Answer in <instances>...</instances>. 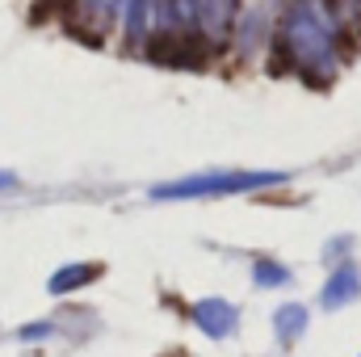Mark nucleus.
I'll return each mask as SVG.
<instances>
[{
	"instance_id": "39448f33",
	"label": "nucleus",
	"mask_w": 361,
	"mask_h": 357,
	"mask_svg": "<svg viewBox=\"0 0 361 357\" xmlns=\"http://www.w3.org/2000/svg\"><path fill=\"white\" fill-rule=\"evenodd\" d=\"M118 8H122V0H76V17H80L89 30H97V34L114 25Z\"/></svg>"
},
{
	"instance_id": "423d86ee",
	"label": "nucleus",
	"mask_w": 361,
	"mask_h": 357,
	"mask_svg": "<svg viewBox=\"0 0 361 357\" xmlns=\"http://www.w3.org/2000/svg\"><path fill=\"white\" fill-rule=\"evenodd\" d=\"M353 294H357V269L341 265L332 273V282L324 286V307H341V303H349Z\"/></svg>"
},
{
	"instance_id": "1a4fd4ad",
	"label": "nucleus",
	"mask_w": 361,
	"mask_h": 357,
	"mask_svg": "<svg viewBox=\"0 0 361 357\" xmlns=\"http://www.w3.org/2000/svg\"><path fill=\"white\" fill-rule=\"evenodd\" d=\"M302 324H307V311H302V307H281V311H277V332H281V337H298Z\"/></svg>"
},
{
	"instance_id": "0eeeda50",
	"label": "nucleus",
	"mask_w": 361,
	"mask_h": 357,
	"mask_svg": "<svg viewBox=\"0 0 361 357\" xmlns=\"http://www.w3.org/2000/svg\"><path fill=\"white\" fill-rule=\"evenodd\" d=\"M152 13H156V0H126V34L130 38H143Z\"/></svg>"
},
{
	"instance_id": "6e6552de",
	"label": "nucleus",
	"mask_w": 361,
	"mask_h": 357,
	"mask_svg": "<svg viewBox=\"0 0 361 357\" xmlns=\"http://www.w3.org/2000/svg\"><path fill=\"white\" fill-rule=\"evenodd\" d=\"M92 277H97V265H68L63 273H55V277H51V290H55V294H63V290L85 286V282H92Z\"/></svg>"
},
{
	"instance_id": "7ed1b4c3",
	"label": "nucleus",
	"mask_w": 361,
	"mask_h": 357,
	"mask_svg": "<svg viewBox=\"0 0 361 357\" xmlns=\"http://www.w3.org/2000/svg\"><path fill=\"white\" fill-rule=\"evenodd\" d=\"M286 181V173H202L173 185H160L156 198H206V193H244V189H265Z\"/></svg>"
},
{
	"instance_id": "9d476101",
	"label": "nucleus",
	"mask_w": 361,
	"mask_h": 357,
	"mask_svg": "<svg viewBox=\"0 0 361 357\" xmlns=\"http://www.w3.org/2000/svg\"><path fill=\"white\" fill-rule=\"evenodd\" d=\"M286 277H290V273L281 265H273V261H261V265H257V282H261V286H281Z\"/></svg>"
},
{
	"instance_id": "f8f14e48",
	"label": "nucleus",
	"mask_w": 361,
	"mask_h": 357,
	"mask_svg": "<svg viewBox=\"0 0 361 357\" xmlns=\"http://www.w3.org/2000/svg\"><path fill=\"white\" fill-rule=\"evenodd\" d=\"M357 8H361V0H357Z\"/></svg>"
},
{
	"instance_id": "f257e3e1",
	"label": "nucleus",
	"mask_w": 361,
	"mask_h": 357,
	"mask_svg": "<svg viewBox=\"0 0 361 357\" xmlns=\"http://www.w3.org/2000/svg\"><path fill=\"white\" fill-rule=\"evenodd\" d=\"M341 42L345 34L336 0H294L277 30V55L307 76H332L341 63Z\"/></svg>"
},
{
	"instance_id": "f03ea898",
	"label": "nucleus",
	"mask_w": 361,
	"mask_h": 357,
	"mask_svg": "<svg viewBox=\"0 0 361 357\" xmlns=\"http://www.w3.org/2000/svg\"><path fill=\"white\" fill-rule=\"evenodd\" d=\"M156 8L164 13L169 34L223 42L231 34V25H235L240 0H156Z\"/></svg>"
},
{
	"instance_id": "20e7f679",
	"label": "nucleus",
	"mask_w": 361,
	"mask_h": 357,
	"mask_svg": "<svg viewBox=\"0 0 361 357\" xmlns=\"http://www.w3.org/2000/svg\"><path fill=\"white\" fill-rule=\"evenodd\" d=\"M193 320H197L202 332H210V337H227V332L235 328V307L223 303V298H206V303L193 307Z\"/></svg>"
},
{
	"instance_id": "9b49d317",
	"label": "nucleus",
	"mask_w": 361,
	"mask_h": 357,
	"mask_svg": "<svg viewBox=\"0 0 361 357\" xmlns=\"http://www.w3.org/2000/svg\"><path fill=\"white\" fill-rule=\"evenodd\" d=\"M0 185H13V177H8V173H0Z\"/></svg>"
}]
</instances>
